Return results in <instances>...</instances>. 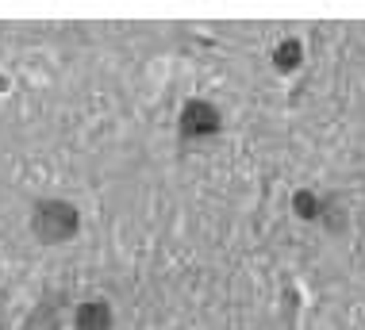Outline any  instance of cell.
<instances>
[{
    "mask_svg": "<svg viewBox=\"0 0 365 330\" xmlns=\"http://www.w3.org/2000/svg\"><path fill=\"white\" fill-rule=\"evenodd\" d=\"M219 123L216 116V107L212 104H189L185 107V116H181V131L185 134H212Z\"/></svg>",
    "mask_w": 365,
    "mask_h": 330,
    "instance_id": "cell-2",
    "label": "cell"
},
{
    "mask_svg": "<svg viewBox=\"0 0 365 330\" xmlns=\"http://www.w3.org/2000/svg\"><path fill=\"white\" fill-rule=\"evenodd\" d=\"M35 227H39V234L46 242H58V238H66V234H74L77 215L69 204H42L39 215H35Z\"/></svg>",
    "mask_w": 365,
    "mask_h": 330,
    "instance_id": "cell-1",
    "label": "cell"
},
{
    "mask_svg": "<svg viewBox=\"0 0 365 330\" xmlns=\"http://www.w3.org/2000/svg\"><path fill=\"white\" fill-rule=\"evenodd\" d=\"M296 62H300V42H281V46H277V66L292 69Z\"/></svg>",
    "mask_w": 365,
    "mask_h": 330,
    "instance_id": "cell-4",
    "label": "cell"
},
{
    "mask_svg": "<svg viewBox=\"0 0 365 330\" xmlns=\"http://www.w3.org/2000/svg\"><path fill=\"white\" fill-rule=\"evenodd\" d=\"M112 327V315L104 304H85L81 315H77V330H108Z\"/></svg>",
    "mask_w": 365,
    "mask_h": 330,
    "instance_id": "cell-3",
    "label": "cell"
},
{
    "mask_svg": "<svg viewBox=\"0 0 365 330\" xmlns=\"http://www.w3.org/2000/svg\"><path fill=\"white\" fill-rule=\"evenodd\" d=\"M296 211L300 215H316V200L312 196H296Z\"/></svg>",
    "mask_w": 365,
    "mask_h": 330,
    "instance_id": "cell-5",
    "label": "cell"
}]
</instances>
